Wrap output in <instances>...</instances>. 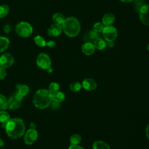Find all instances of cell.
Instances as JSON below:
<instances>
[{
  "mask_svg": "<svg viewBox=\"0 0 149 149\" xmlns=\"http://www.w3.org/2000/svg\"><path fill=\"white\" fill-rule=\"evenodd\" d=\"M65 98V95L63 93L58 91L52 93V100L58 102H62Z\"/></svg>",
  "mask_w": 149,
  "mask_h": 149,
  "instance_id": "obj_19",
  "label": "cell"
},
{
  "mask_svg": "<svg viewBox=\"0 0 149 149\" xmlns=\"http://www.w3.org/2000/svg\"><path fill=\"white\" fill-rule=\"evenodd\" d=\"M29 91V87L26 85H21L18 87L17 92L23 97L25 96Z\"/></svg>",
  "mask_w": 149,
  "mask_h": 149,
  "instance_id": "obj_27",
  "label": "cell"
},
{
  "mask_svg": "<svg viewBox=\"0 0 149 149\" xmlns=\"http://www.w3.org/2000/svg\"><path fill=\"white\" fill-rule=\"evenodd\" d=\"M93 45L95 48L100 50H102L106 47L107 44L103 39L98 37L93 41Z\"/></svg>",
  "mask_w": 149,
  "mask_h": 149,
  "instance_id": "obj_17",
  "label": "cell"
},
{
  "mask_svg": "<svg viewBox=\"0 0 149 149\" xmlns=\"http://www.w3.org/2000/svg\"><path fill=\"white\" fill-rule=\"evenodd\" d=\"M98 37V33L94 30H90L87 32L84 37L83 39L86 42H93L96 38Z\"/></svg>",
  "mask_w": 149,
  "mask_h": 149,
  "instance_id": "obj_15",
  "label": "cell"
},
{
  "mask_svg": "<svg viewBox=\"0 0 149 149\" xmlns=\"http://www.w3.org/2000/svg\"><path fill=\"white\" fill-rule=\"evenodd\" d=\"M62 31V26L58 24H53L48 29V34L51 37H58Z\"/></svg>",
  "mask_w": 149,
  "mask_h": 149,
  "instance_id": "obj_11",
  "label": "cell"
},
{
  "mask_svg": "<svg viewBox=\"0 0 149 149\" xmlns=\"http://www.w3.org/2000/svg\"><path fill=\"white\" fill-rule=\"evenodd\" d=\"M134 1V9L136 12H139L141 7L144 5L143 0H133Z\"/></svg>",
  "mask_w": 149,
  "mask_h": 149,
  "instance_id": "obj_28",
  "label": "cell"
},
{
  "mask_svg": "<svg viewBox=\"0 0 149 149\" xmlns=\"http://www.w3.org/2000/svg\"><path fill=\"white\" fill-rule=\"evenodd\" d=\"M82 87L87 91H92L96 88L97 84L96 81L91 78H86L82 81Z\"/></svg>",
  "mask_w": 149,
  "mask_h": 149,
  "instance_id": "obj_12",
  "label": "cell"
},
{
  "mask_svg": "<svg viewBox=\"0 0 149 149\" xmlns=\"http://www.w3.org/2000/svg\"><path fill=\"white\" fill-rule=\"evenodd\" d=\"M51 103H52V106L54 109H56L60 106V102H58L52 100Z\"/></svg>",
  "mask_w": 149,
  "mask_h": 149,
  "instance_id": "obj_33",
  "label": "cell"
},
{
  "mask_svg": "<svg viewBox=\"0 0 149 149\" xmlns=\"http://www.w3.org/2000/svg\"><path fill=\"white\" fill-rule=\"evenodd\" d=\"M34 41L35 43L39 47H44L46 45L48 46L49 47H54L56 45V43L54 41H49L48 42H46V41L41 36H37L34 37Z\"/></svg>",
  "mask_w": 149,
  "mask_h": 149,
  "instance_id": "obj_13",
  "label": "cell"
},
{
  "mask_svg": "<svg viewBox=\"0 0 149 149\" xmlns=\"http://www.w3.org/2000/svg\"><path fill=\"white\" fill-rule=\"evenodd\" d=\"M8 108V100L2 94H0V109L5 110Z\"/></svg>",
  "mask_w": 149,
  "mask_h": 149,
  "instance_id": "obj_26",
  "label": "cell"
},
{
  "mask_svg": "<svg viewBox=\"0 0 149 149\" xmlns=\"http://www.w3.org/2000/svg\"><path fill=\"white\" fill-rule=\"evenodd\" d=\"M93 149H110V147L105 142L98 140L93 143Z\"/></svg>",
  "mask_w": 149,
  "mask_h": 149,
  "instance_id": "obj_18",
  "label": "cell"
},
{
  "mask_svg": "<svg viewBox=\"0 0 149 149\" xmlns=\"http://www.w3.org/2000/svg\"><path fill=\"white\" fill-rule=\"evenodd\" d=\"M38 137V133L36 129H30L28 130L24 136V141L26 144H32Z\"/></svg>",
  "mask_w": 149,
  "mask_h": 149,
  "instance_id": "obj_9",
  "label": "cell"
},
{
  "mask_svg": "<svg viewBox=\"0 0 149 149\" xmlns=\"http://www.w3.org/2000/svg\"><path fill=\"white\" fill-rule=\"evenodd\" d=\"M10 119L8 113L3 110L0 111V122L2 123H7Z\"/></svg>",
  "mask_w": 149,
  "mask_h": 149,
  "instance_id": "obj_23",
  "label": "cell"
},
{
  "mask_svg": "<svg viewBox=\"0 0 149 149\" xmlns=\"http://www.w3.org/2000/svg\"><path fill=\"white\" fill-rule=\"evenodd\" d=\"M69 88L72 91L74 92H77L81 90V88H82V84L79 81H75L70 84Z\"/></svg>",
  "mask_w": 149,
  "mask_h": 149,
  "instance_id": "obj_25",
  "label": "cell"
},
{
  "mask_svg": "<svg viewBox=\"0 0 149 149\" xmlns=\"http://www.w3.org/2000/svg\"><path fill=\"white\" fill-rule=\"evenodd\" d=\"M16 33L22 37H27L33 33L32 26L27 22H21L15 27Z\"/></svg>",
  "mask_w": 149,
  "mask_h": 149,
  "instance_id": "obj_4",
  "label": "cell"
},
{
  "mask_svg": "<svg viewBox=\"0 0 149 149\" xmlns=\"http://www.w3.org/2000/svg\"><path fill=\"white\" fill-rule=\"evenodd\" d=\"M62 30L65 33L70 37L76 36L80 30V24L79 20L74 17H69L65 19L62 24Z\"/></svg>",
  "mask_w": 149,
  "mask_h": 149,
  "instance_id": "obj_3",
  "label": "cell"
},
{
  "mask_svg": "<svg viewBox=\"0 0 149 149\" xmlns=\"http://www.w3.org/2000/svg\"><path fill=\"white\" fill-rule=\"evenodd\" d=\"M3 31L6 33H9L10 31H11V27L10 25L9 24H6L3 26Z\"/></svg>",
  "mask_w": 149,
  "mask_h": 149,
  "instance_id": "obj_32",
  "label": "cell"
},
{
  "mask_svg": "<svg viewBox=\"0 0 149 149\" xmlns=\"http://www.w3.org/2000/svg\"><path fill=\"white\" fill-rule=\"evenodd\" d=\"M52 101V93L46 89L38 90L34 94L33 102L39 109H44L48 107Z\"/></svg>",
  "mask_w": 149,
  "mask_h": 149,
  "instance_id": "obj_2",
  "label": "cell"
},
{
  "mask_svg": "<svg viewBox=\"0 0 149 149\" xmlns=\"http://www.w3.org/2000/svg\"><path fill=\"white\" fill-rule=\"evenodd\" d=\"M9 12V7L7 5H0V17H5Z\"/></svg>",
  "mask_w": 149,
  "mask_h": 149,
  "instance_id": "obj_24",
  "label": "cell"
},
{
  "mask_svg": "<svg viewBox=\"0 0 149 149\" xmlns=\"http://www.w3.org/2000/svg\"><path fill=\"white\" fill-rule=\"evenodd\" d=\"M22 96L17 91L15 92L13 94L10 95L8 100V108L10 109H15L18 108L22 103V100L23 98Z\"/></svg>",
  "mask_w": 149,
  "mask_h": 149,
  "instance_id": "obj_5",
  "label": "cell"
},
{
  "mask_svg": "<svg viewBox=\"0 0 149 149\" xmlns=\"http://www.w3.org/2000/svg\"><path fill=\"white\" fill-rule=\"evenodd\" d=\"M47 72H48V73H52V71H53V69H52V68L50 66L49 67H48V68L47 69Z\"/></svg>",
  "mask_w": 149,
  "mask_h": 149,
  "instance_id": "obj_37",
  "label": "cell"
},
{
  "mask_svg": "<svg viewBox=\"0 0 149 149\" xmlns=\"http://www.w3.org/2000/svg\"><path fill=\"white\" fill-rule=\"evenodd\" d=\"M102 23L105 26L111 25L115 21V16L110 13L105 14L102 19Z\"/></svg>",
  "mask_w": 149,
  "mask_h": 149,
  "instance_id": "obj_16",
  "label": "cell"
},
{
  "mask_svg": "<svg viewBox=\"0 0 149 149\" xmlns=\"http://www.w3.org/2000/svg\"><path fill=\"white\" fill-rule=\"evenodd\" d=\"M59 86L57 83L52 82L49 86V90L52 93H54L56 91H59Z\"/></svg>",
  "mask_w": 149,
  "mask_h": 149,
  "instance_id": "obj_30",
  "label": "cell"
},
{
  "mask_svg": "<svg viewBox=\"0 0 149 149\" xmlns=\"http://www.w3.org/2000/svg\"><path fill=\"white\" fill-rule=\"evenodd\" d=\"M52 20L55 22V23L61 25L65 22V19L62 14L60 13H56L53 15Z\"/></svg>",
  "mask_w": 149,
  "mask_h": 149,
  "instance_id": "obj_21",
  "label": "cell"
},
{
  "mask_svg": "<svg viewBox=\"0 0 149 149\" xmlns=\"http://www.w3.org/2000/svg\"><path fill=\"white\" fill-rule=\"evenodd\" d=\"M6 76L5 68L0 66V79H3Z\"/></svg>",
  "mask_w": 149,
  "mask_h": 149,
  "instance_id": "obj_31",
  "label": "cell"
},
{
  "mask_svg": "<svg viewBox=\"0 0 149 149\" xmlns=\"http://www.w3.org/2000/svg\"><path fill=\"white\" fill-rule=\"evenodd\" d=\"M104 28V26L103 24H102L100 22H97L93 26V30H94L97 33L102 32Z\"/></svg>",
  "mask_w": 149,
  "mask_h": 149,
  "instance_id": "obj_29",
  "label": "cell"
},
{
  "mask_svg": "<svg viewBox=\"0 0 149 149\" xmlns=\"http://www.w3.org/2000/svg\"><path fill=\"white\" fill-rule=\"evenodd\" d=\"M36 62L37 66L42 69H47L51 64L49 56L44 53H41L37 56Z\"/></svg>",
  "mask_w": 149,
  "mask_h": 149,
  "instance_id": "obj_7",
  "label": "cell"
},
{
  "mask_svg": "<svg viewBox=\"0 0 149 149\" xmlns=\"http://www.w3.org/2000/svg\"><path fill=\"white\" fill-rule=\"evenodd\" d=\"M68 149H84V148L78 145H70V147L68 148Z\"/></svg>",
  "mask_w": 149,
  "mask_h": 149,
  "instance_id": "obj_34",
  "label": "cell"
},
{
  "mask_svg": "<svg viewBox=\"0 0 149 149\" xmlns=\"http://www.w3.org/2000/svg\"><path fill=\"white\" fill-rule=\"evenodd\" d=\"M14 62V58L13 56L9 54L5 53L0 57V66L4 68H8L11 66Z\"/></svg>",
  "mask_w": 149,
  "mask_h": 149,
  "instance_id": "obj_10",
  "label": "cell"
},
{
  "mask_svg": "<svg viewBox=\"0 0 149 149\" xmlns=\"http://www.w3.org/2000/svg\"><path fill=\"white\" fill-rule=\"evenodd\" d=\"M122 2H132L133 1V0H119Z\"/></svg>",
  "mask_w": 149,
  "mask_h": 149,
  "instance_id": "obj_39",
  "label": "cell"
},
{
  "mask_svg": "<svg viewBox=\"0 0 149 149\" xmlns=\"http://www.w3.org/2000/svg\"><path fill=\"white\" fill-rule=\"evenodd\" d=\"M5 129L8 135L13 139L22 137L25 130V126L23 120L17 118L10 119L6 123Z\"/></svg>",
  "mask_w": 149,
  "mask_h": 149,
  "instance_id": "obj_1",
  "label": "cell"
},
{
  "mask_svg": "<svg viewBox=\"0 0 149 149\" xmlns=\"http://www.w3.org/2000/svg\"><path fill=\"white\" fill-rule=\"evenodd\" d=\"M9 43L10 41L8 38L0 36V52H2L6 50L8 48Z\"/></svg>",
  "mask_w": 149,
  "mask_h": 149,
  "instance_id": "obj_20",
  "label": "cell"
},
{
  "mask_svg": "<svg viewBox=\"0 0 149 149\" xmlns=\"http://www.w3.org/2000/svg\"><path fill=\"white\" fill-rule=\"evenodd\" d=\"M146 134L147 138L149 139V124L147 125L146 129Z\"/></svg>",
  "mask_w": 149,
  "mask_h": 149,
  "instance_id": "obj_35",
  "label": "cell"
},
{
  "mask_svg": "<svg viewBox=\"0 0 149 149\" xmlns=\"http://www.w3.org/2000/svg\"><path fill=\"white\" fill-rule=\"evenodd\" d=\"M83 52L86 55H91L95 52V47L91 42H86L81 47Z\"/></svg>",
  "mask_w": 149,
  "mask_h": 149,
  "instance_id": "obj_14",
  "label": "cell"
},
{
  "mask_svg": "<svg viewBox=\"0 0 149 149\" xmlns=\"http://www.w3.org/2000/svg\"><path fill=\"white\" fill-rule=\"evenodd\" d=\"M147 49L149 51V43L147 44Z\"/></svg>",
  "mask_w": 149,
  "mask_h": 149,
  "instance_id": "obj_40",
  "label": "cell"
},
{
  "mask_svg": "<svg viewBox=\"0 0 149 149\" xmlns=\"http://www.w3.org/2000/svg\"><path fill=\"white\" fill-rule=\"evenodd\" d=\"M103 36L108 42H113L118 36L116 29L112 26H106L102 30Z\"/></svg>",
  "mask_w": 149,
  "mask_h": 149,
  "instance_id": "obj_6",
  "label": "cell"
},
{
  "mask_svg": "<svg viewBox=\"0 0 149 149\" xmlns=\"http://www.w3.org/2000/svg\"><path fill=\"white\" fill-rule=\"evenodd\" d=\"M4 145V143H3V141L0 139V147H2Z\"/></svg>",
  "mask_w": 149,
  "mask_h": 149,
  "instance_id": "obj_38",
  "label": "cell"
},
{
  "mask_svg": "<svg viewBox=\"0 0 149 149\" xmlns=\"http://www.w3.org/2000/svg\"><path fill=\"white\" fill-rule=\"evenodd\" d=\"M81 140V137L79 134H74L70 138L71 145H78Z\"/></svg>",
  "mask_w": 149,
  "mask_h": 149,
  "instance_id": "obj_22",
  "label": "cell"
},
{
  "mask_svg": "<svg viewBox=\"0 0 149 149\" xmlns=\"http://www.w3.org/2000/svg\"><path fill=\"white\" fill-rule=\"evenodd\" d=\"M139 12L141 22L144 24L149 26V5H143Z\"/></svg>",
  "mask_w": 149,
  "mask_h": 149,
  "instance_id": "obj_8",
  "label": "cell"
},
{
  "mask_svg": "<svg viewBox=\"0 0 149 149\" xmlns=\"http://www.w3.org/2000/svg\"><path fill=\"white\" fill-rule=\"evenodd\" d=\"M30 129H35V128H36V125H35V123H33V122H31V123H30Z\"/></svg>",
  "mask_w": 149,
  "mask_h": 149,
  "instance_id": "obj_36",
  "label": "cell"
}]
</instances>
